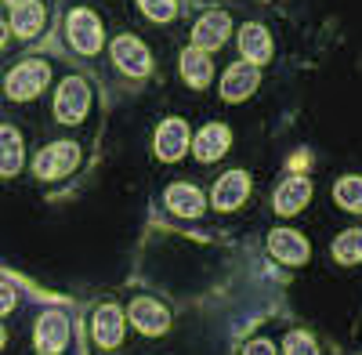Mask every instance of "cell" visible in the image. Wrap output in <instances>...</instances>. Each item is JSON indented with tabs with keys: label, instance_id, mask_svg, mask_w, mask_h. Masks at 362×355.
<instances>
[{
	"label": "cell",
	"instance_id": "26",
	"mask_svg": "<svg viewBox=\"0 0 362 355\" xmlns=\"http://www.w3.org/2000/svg\"><path fill=\"white\" fill-rule=\"evenodd\" d=\"M243 355H276V348H272L268 341H254V344H247Z\"/></svg>",
	"mask_w": 362,
	"mask_h": 355
},
{
	"label": "cell",
	"instance_id": "6",
	"mask_svg": "<svg viewBox=\"0 0 362 355\" xmlns=\"http://www.w3.org/2000/svg\"><path fill=\"white\" fill-rule=\"evenodd\" d=\"M112 62L131 73V76H145L148 69H153V58H148V47L138 40V37H119L112 40Z\"/></svg>",
	"mask_w": 362,
	"mask_h": 355
},
{
	"label": "cell",
	"instance_id": "13",
	"mask_svg": "<svg viewBox=\"0 0 362 355\" xmlns=\"http://www.w3.org/2000/svg\"><path fill=\"white\" fill-rule=\"evenodd\" d=\"M228 141H232V134H228L225 124H206V127L192 138V153H196V160L210 163V160H218V156L228 153Z\"/></svg>",
	"mask_w": 362,
	"mask_h": 355
},
{
	"label": "cell",
	"instance_id": "25",
	"mask_svg": "<svg viewBox=\"0 0 362 355\" xmlns=\"http://www.w3.org/2000/svg\"><path fill=\"white\" fill-rule=\"evenodd\" d=\"M15 301H18V293L11 286H0V315H8L15 308Z\"/></svg>",
	"mask_w": 362,
	"mask_h": 355
},
{
	"label": "cell",
	"instance_id": "14",
	"mask_svg": "<svg viewBox=\"0 0 362 355\" xmlns=\"http://www.w3.org/2000/svg\"><path fill=\"white\" fill-rule=\"evenodd\" d=\"M239 51H243V58L250 66H264L268 58H272V37H268V29L250 22L239 29Z\"/></svg>",
	"mask_w": 362,
	"mask_h": 355
},
{
	"label": "cell",
	"instance_id": "5",
	"mask_svg": "<svg viewBox=\"0 0 362 355\" xmlns=\"http://www.w3.org/2000/svg\"><path fill=\"white\" fill-rule=\"evenodd\" d=\"M185 149H189V124L181 120V116H167L156 131V156L174 163V160L185 156Z\"/></svg>",
	"mask_w": 362,
	"mask_h": 355
},
{
	"label": "cell",
	"instance_id": "21",
	"mask_svg": "<svg viewBox=\"0 0 362 355\" xmlns=\"http://www.w3.org/2000/svg\"><path fill=\"white\" fill-rule=\"evenodd\" d=\"M334 196H337V203L344 206V211H351V214H362V178H355V174L341 178V182H337V189H334Z\"/></svg>",
	"mask_w": 362,
	"mask_h": 355
},
{
	"label": "cell",
	"instance_id": "3",
	"mask_svg": "<svg viewBox=\"0 0 362 355\" xmlns=\"http://www.w3.org/2000/svg\"><path fill=\"white\" fill-rule=\"evenodd\" d=\"M76 163H80V149H76V145L73 141H54V145H47V149L37 153L33 170H37V178L51 182V178H66Z\"/></svg>",
	"mask_w": 362,
	"mask_h": 355
},
{
	"label": "cell",
	"instance_id": "29",
	"mask_svg": "<svg viewBox=\"0 0 362 355\" xmlns=\"http://www.w3.org/2000/svg\"><path fill=\"white\" fill-rule=\"evenodd\" d=\"M4 341H8V334H4V330H0V348H4Z\"/></svg>",
	"mask_w": 362,
	"mask_h": 355
},
{
	"label": "cell",
	"instance_id": "22",
	"mask_svg": "<svg viewBox=\"0 0 362 355\" xmlns=\"http://www.w3.org/2000/svg\"><path fill=\"white\" fill-rule=\"evenodd\" d=\"M334 257L341 264H358L362 261V228H348L341 240L334 243Z\"/></svg>",
	"mask_w": 362,
	"mask_h": 355
},
{
	"label": "cell",
	"instance_id": "15",
	"mask_svg": "<svg viewBox=\"0 0 362 355\" xmlns=\"http://www.w3.org/2000/svg\"><path fill=\"white\" fill-rule=\"evenodd\" d=\"M312 199V182H308V178H286V182L276 189V199H272V203H276V211L279 214H297V211H305V203Z\"/></svg>",
	"mask_w": 362,
	"mask_h": 355
},
{
	"label": "cell",
	"instance_id": "8",
	"mask_svg": "<svg viewBox=\"0 0 362 355\" xmlns=\"http://www.w3.org/2000/svg\"><path fill=\"white\" fill-rule=\"evenodd\" d=\"M268 250L276 254L283 264H305L308 254H312L308 240L300 232H293V228H276V232H272L268 235Z\"/></svg>",
	"mask_w": 362,
	"mask_h": 355
},
{
	"label": "cell",
	"instance_id": "19",
	"mask_svg": "<svg viewBox=\"0 0 362 355\" xmlns=\"http://www.w3.org/2000/svg\"><path fill=\"white\" fill-rule=\"evenodd\" d=\"M210 58H206V51H199V47H189V51H181V76H185L192 87H203L210 83Z\"/></svg>",
	"mask_w": 362,
	"mask_h": 355
},
{
	"label": "cell",
	"instance_id": "23",
	"mask_svg": "<svg viewBox=\"0 0 362 355\" xmlns=\"http://www.w3.org/2000/svg\"><path fill=\"white\" fill-rule=\"evenodd\" d=\"M283 348H286V355H319V348H315L312 334H305V330H293V334H286Z\"/></svg>",
	"mask_w": 362,
	"mask_h": 355
},
{
	"label": "cell",
	"instance_id": "24",
	"mask_svg": "<svg viewBox=\"0 0 362 355\" xmlns=\"http://www.w3.org/2000/svg\"><path fill=\"white\" fill-rule=\"evenodd\" d=\"M138 4L153 22H170L177 11V0H138Z\"/></svg>",
	"mask_w": 362,
	"mask_h": 355
},
{
	"label": "cell",
	"instance_id": "12",
	"mask_svg": "<svg viewBox=\"0 0 362 355\" xmlns=\"http://www.w3.org/2000/svg\"><path fill=\"white\" fill-rule=\"evenodd\" d=\"M131 322L141 330V334H163L167 327H170V315H167V308L160 305V301H153V298H138L134 305H131Z\"/></svg>",
	"mask_w": 362,
	"mask_h": 355
},
{
	"label": "cell",
	"instance_id": "11",
	"mask_svg": "<svg viewBox=\"0 0 362 355\" xmlns=\"http://www.w3.org/2000/svg\"><path fill=\"white\" fill-rule=\"evenodd\" d=\"M247 196H250V178L243 170H228L225 178H218V185H214L218 211H235V206H243Z\"/></svg>",
	"mask_w": 362,
	"mask_h": 355
},
{
	"label": "cell",
	"instance_id": "10",
	"mask_svg": "<svg viewBox=\"0 0 362 355\" xmlns=\"http://www.w3.org/2000/svg\"><path fill=\"white\" fill-rule=\"evenodd\" d=\"M66 341H69V319L62 312H44L37 322V348L44 355H54L66 348Z\"/></svg>",
	"mask_w": 362,
	"mask_h": 355
},
{
	"label": "cell",
	"instance_id": "18",
	"mask_svg": "<svg viewBox=\"0 0 362 355\" xmlns=\"http://www.w3.org/2000/svg\"><path fill=\"white\" fill-rule=\"evenodd\" d=\"M167 206L181 218H199L203 214V192L196 185H170L167 189Z\"/></svg>",
	"mask_w": 362,
	"mask_h": 355
},
{
	"label": "cell",
	"instance_id": "1",
	"mask_svg": "<svg viewBox=\"0 0 362 355\" xmlns=\"http://www.w3.org/2000/svg\"><path fill=\"white\" fill-rule=\"evenodd\" d=\"M66 37L69 44L80 51V54H95L102 47V22L95 11H87V8H76L66 15Z\"/></svg>",
	"mask_w": 362,
	"mask_h": 355
},
{
	"label": "cell",
	"instance_id": "20",
	"mask_svg": "<svg viewBox=\"0 0 362 355\" xmlns=\"http://www.w3.org/2000/svg\"><path fill=\"white\" fill-rule=\"evenodd\" d=\"M22 170V138L15 127H0V174H18Z\"/></svg>",
	"mask_w": 362,
	"mask_h": 355
},
{
	"label": "cell",
	"instance_id": "27",
	"mask_svg": "<svg viewBox=\"0 0 362 355\" xmlns=\"http://www.w3.org/2000/svg\"><path fill=\"white\" fill-rule=\"evenodd\" d=\"M4 44H8V25L0 22V47H4Z\"/></svg>",
	"mask_w": 362,
	"mask_h": 355
},
{
	"label": "cell",
	"instance_id": "17",
	"mask_svg": "<svg viewBox=\"0 0 362 355\" xmlns=\"http://www.w3.org/2000/svg\"><path fill=\"white\" fill-rule=\"evenodd\" d=\"M44 4H37V0H29V4H18V8H11V25L8 29H15L18 37H37L40 29H44Z\"/></svg>",
	"mask_w": 362,
	"mask_h": 355
},
{
	"label": "cell",
	"instance_id": "16",
	"mask_svg": "<svg viewBox=\"0 0 362 355\" xmlns=\"http://www.w3.org/2000/svg\"><path fill=\"white\" fill-rule=\"evenodd\" d=\"M90 330H95V341H98L102 348H116L119 341H124V312H119L116 305H102V308L95 312Z\"/></svg>",
	"mask_w": 362,
	"mask_h": 355
},
{
	"label": "cell",
	"instance_id": "4",
	"mask_svg": "<svg viewBox=\"0 0 362 355\" xmlns=\"http://www.w3.org/2000/svg\"><path fill=\"white\" fill-rule=\"evenodd\" d=\"M87 105H90L87 83L80 76L62 80V87H58V95H54V116H58V120H62V124H80L87 116Z\"/></svg>",
	"mask_w": 362,
	"mask_h": 355
},
{
	"label": "cell",
	"instance_id": "28",
	"mask_svg": "<svg viewBox=\"0 0 362 355\" xmlns=\"http://www.w3.org/2000/svg\"><path fill=\"white\" fill-rule=\"evenodd\" d=\"M8 4H11V8H18V4H29V0H8Z\"/></svg>",
	"mask_w": 362,
	"mask_h": 355
},
{
	"label": "cell",
	"instance_id": "7",
	"mask_svg": "<svg viewBox=\"0 0 362 355\" xmlns=\"http://www.w3.org/2000/svg\"><path fill=\"white\" fill-rule=\"evenodd\" d=\"M257 83H261L257 66H250V62H235V66H228L225 76H221V98H225V102H243L247 95H254V87H257Z\"/></svg>",
	"mask_w": 362,
	"mask_h": 355
},
{
	"label": "cell",
	"instance_id": "9",
	"mask_svg": "<svg viewBox=\"0 0 362 355\" xmlns=\"http://www.w3.org/2000/svg\"><path fill=\"white\" fill-rule=\"evenodd\" d=\"M228 29H232V22H228L225 11H206V15L196 22V29H192V47H199V51L221 47V44L228 40Z\"/></svg>",
	"mask_w": 362,
	"mask_h": 355
},
{
	"label": "cell",
	"instance_id": "2",
	"mask_svg": "<svg viewBox=\"0 0 362 355\" xmlns=\"http://www.w3.org/2000/svg\"><path fill=\"white\" fill-rule=\"evenodd\" d=\"M47 80H51L47 62H37V58H33V62H22V66H15L8 73V95L15 102H29V98H37L44 91Z\"/></svg>",
	"mask_w": 362,
	"mask_h": 355
}]
</instances>
